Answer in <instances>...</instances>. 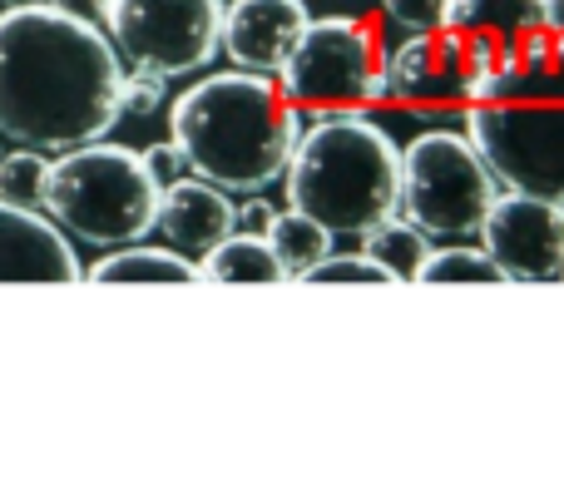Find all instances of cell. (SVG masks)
Instances as JSON below:
<instances>
[{
	"instance_id": "6da1fadb",
	"label": "cell",
	"mask_w": 564,
	"mask_h": 485,
	"mask_svg": "<svg viewBox=\"0 0 564 485\" xmlns=\"http://www.w3.org/2000/svg\"><path fill=\"white\" fill-rule=\"evenodd\" d=\"M124 119V55L105 25L59 6L0 15V134L65 154Z\"/></svg>"
},
{
	"instance_id": "7a4b0ae2",
	"label": "cell",
	"mask_w": 564,
	"mask_h": 485,
	"mask_svg": "<svg viewBox=\"0 0 564 485\" xmlns=\"http://www.w3.org/2000/svg\"><path fill=\"white\" fill-rule=\"evenodd\" d=\"M169 139L184 149L188 174L234 194H263L292 164L302 109L273 75H204L169 109Z\"/></svg>"
},
{
	"instance_id": "3957f363",
	"label": "cell",
	"mask_w": 564,
	"mask_h": 485,
	"mask_svg": "<svg viewBox=\"0 0 564 485\" xmlns=\"http://www.w3.org/2000/svg\"><path fill=\"white\" fill-rule=\"evenodd\" d=\"M466 125L500 184L564 204V30L545 25L516 45Z\"/></svg>"
},
{
	"instance_id": "277c9868",
	"label": "cell",
	"mask_w": 564,
	"mask_h": 485,
	"mask_svg": "<svg viewBox=\"0 0 564 485\" xmlns=\"http://www.w3.org/2000/svg\"><path fill=\"white\" fill-rule=\"evenodd\" d=\"M288 208L332 238H367L401 214V149L361 115L317 119L288 164Z\"/></svg>"
},
{
	"instance_id": "5b68a950",
	"label": "cell",
	"mask_w": 564,
	"mask_h": 485,
	"mask_svg": "<svg viewBox=\"0 0 564 485\" xmlns=\"http://www.w3.org/2000/svg\"><path fill=\"white\" fill-rule=\"evenodd\" d=\"M164 184L139 149L124 144H79L55 154L45 188V214L89 248H124L159 228Z\"/></svg>"
},
{
	"instance_id": "8992f818",
	"label": "cell",
	"mask_w": 564,
	"mask_h": 485,
	"mask_svg": "<svg viewBox=\"0 0 564 485\" xmlns=\"http://www.w3.org/2000/svg\"><path fill=\"white\" fill-rule=\"evenodd\" d=\"M496 198L500 179L470 134L431 129L401 149V214L426 238H480Z\"/></svg>"
},
{
	"instance_id": "52a82bcc",
	"label": "cell",
	"mask_w": 564,
	"mask_h": 485,
	"mask_svg": "<svg viewBox=\"0 0 564 485\" xmlns=\"http://www.w3.org/2000/svg\"><path fill=\"white\" fill-rule=\"evenodd\" d=\"M278 85L312 119L361 115L387 99V55L367 20L322 15L302 30L292 60L282 65Z\"/></svg>"
},
{
	"instance_id": "ba28073f",
	"label": "cell",
	"mask_w": 564,
	"mask_h": 485,
	"mask_svg": "<svg viewBox=\"0 0 564 485\" xmlns=\"http://www.w3.org/2000/svg\"><path fill=\"white\" fill-rule=\"evenodd\" d=\"M105 35L139 69L184 79L224 55V6L218 0H115Z\"/></svg>"
},
{
	"instance_id": "9c48e42d",
	"label": "cell",
	"mask_w": 564,
	"mask_h": 485,
	"mask_svg": "<svg viewBox=\"0 0 564 485\" xmlns=\"http://www.w3.org/2000/svg\"><path fill=\"white\" fill-rule=\"evenodd\" d=\"M490 75L496 65L466 30H421L387 55V99H397L411 115H451L476 105Z\"/></svg>"
},
{
	"instance_id": "30bf717a",
	"label": "cell",
	"mask_w": 564,
	"mask_h": 485,
	"mask_svg": "<svg viewBox=\"0 0 564 485\" xmlns=\"http://www.w3.org/2000/svg\"><path fill=\"white\" fill-rule=\"evenodd\" d=\"M480 242L506 272V282H560L564 278V204L540 194L496 198Z\"/></svg>"
},
{
	"instance_id": "8fae6325",
	"label": "cell",
	"mask_w": 564,
	"mask_h": 485,
	"mask_svg": "<svg viewBox=\"0 0 564 485\" xmlns=\"http://www.w3.org/2000/svg\"><path fill=\"white\" fill-rule=\"evenodd\" d=\"M312 25L302 0H238L224 10V55L248 75H282L302 30Z\"/></svg>"
},
{
	"instance_id": "7c38bea8",
	"label": "cell",
	"mask_w": 564,
	"mask_h": 485,
	"mask_svg": "<svg viewBox=\"0 0 564 485\" xmlns=\"http://www.w3.org/2000/svg\"><path fill=\"white\" fill-rule=\"evenodd\" d=\"M85 262L75 258L65 228L40 208L0 198V282H79Z\"/></svg>"
},
{
	"instance_id": "4fadbf2b",
	"label": "cell",
	"mask_w": 564,
	"mask_h": 485,
	"mask_svg": "<svg viewBox=\"0 0 564 485\" xmlns=\"http://www.w3.org/2000/svg\"><path fill=\"white\" fill-rule=\"evenodd\" d=\"M238 228V208L228 198V188L208 184L198 174H184L174 184H164V204H159V234L169 248H178L184 258H204L208 248H218Z\"/></svg>"
},
{
	"instance_id": "5bb4252c",
	"label": "cell",
	"mask_w": 564,
	"mask_h": 485,
	"mask_svg": "<svg viewBox=\"0 0 564 485\" xmlns=\"http://www.w3.org/2000/svg\"><path fill=\"white\" fill-rule=\"evenodd\" d=\"M446 25L466 30L480 50L490 55V65H506L516 55V45H525L535 30H545V0H456Z\"/></svg>"
},
{
	"instance_id": "9a60e30c",
	"label": "cell",
	"mask_w": 564,
	"mask_h": 485,
	"mask_svg": "<svg viewBox=\"0 0 564 485\" xmlns=\"http://www.w3.org/2000/svg\"><path fill=\"white\" fill-rule=\"evenodd\" d=\"M198 278H208V282H288V272H282L273 242L234 228L218 248H208L204 258H198Z\"/></svg>"
},
{
	"instance_id": "2e32d148",
	"label": "cell",
	"mask_w": 564,
	"mask_h": 485,
	"mask_svg": "<svg viewBox=\"0 0 564 485\" xmlns=\"http://www.w3.org/2000/svg\"><path fill=\"white\" fill-rule=\"evenodd\" d=\"M85 278L89 282H194L198 268H194V258H184L178 248L124 242V248H109Z\"/></svg>"
},
{
	"instance_id": "e0dca14e",
	"label": "cell",
	"mask_w": 564,
	"mask_h": 485,
	"mask_svg": "<svg viewBox=\"0 0 564 485\" xmlns=\"http://www.w3.org/2000/svg\"><path fill=\"white\" fill-rule=\"evenodd\" d=\"M361 242H367L361 252H367L371 262H381V268L391 272V282H416L431 258V238L421 234L411 218H391V224L371 228Z\"/></svg>"
},
{
	"instance_id": "ac0fdd59",
	"label": "cell",
	"mask_w": 564,
	"mask_h": 485,
	"mask_svg": "<svg viewBox=\"0 0 564 485\" xmlns=\"http://www.w3.org/2000/svg\"><path fill=\"white\" fill-rule=\"evenodd\" d=\"M268 242H273V252H278L288 278H302V272H312L322 258H332V234L317 224V218L297 214V208H288V214L273 218Z\"/></svg>"
},
{
	"instance_id": "d6986e66",
	"label": "cell",
	"mask_w": 564,
	"mask_h": 485,
	"mask_svg": "<svg viewBox=\"0 0 564 485\" xmlns=\"http://www.w3.org/2000/svg\"><path fill=\"white\" fill-rule=\"evenodd\" d=\"M50 164H55V159H45V149H30V144L10 149V154L0 159V198L20 204V208H45Z\"/></svg>"
},
{
	"instance_id": "ffe728a7",
	"label": "cell",
	"mask_w": 564,
	"mask_h": 485,
	"mask_svg": "<svg viewBox=\"0 0 564 485\" xmlns=\"http://www.w3.org/2000/svg\"><path fill=\"white\" fill-rule=\"evenodd\" d=\"M416 282H506V272L496 268V258H490L486 248H460V242H451V248H431Z\"/></svg>"
},
{
	"instance_id": "44dd1931",
	"label": "cell",
	"mask_w": 564,
	"mask_h": 485,
	"mask_svg": "<svg viewBox=\"0 0 564 485\" xmlns=\"http://www.w3.org/2000/svg\"><path fill=\"white\" fill-rule=\"evenodd\" d=\"M297 282H391V272L381 262H371L367 252H341V258L332 252L312 272H302Z\"/></svg>"
},
{
	"instance_id": "7402d4cb",
	"label": "cell",
	"mask_w": 564,
	"mask_h": 485,
	"mask_svg": "<svg viewBox=\"0 0 564 485\" xmlns=\"http://www.w3.org/2000/svg\"><path fill=\"white\" fill-rule=\"evenodd\" d=\"M164 85H169V75L129 65V69H124V119H149V115H159V109H164Z\"/></svg>"
},
{
	"instance_id": "603a6c76",
	"label": "cell",
	"mask_w": 564,
	"mask_h": 485,
	"mask_svg": "<svg viewBox=\"0 0 564 485\" xmlns=\"http://www.w3.org/2000/svg\"><path fill=\"white\" fill-rule=\"evenodd\" d=\"M381 10H387L391 25L421 35V30H441V25H446L451 10H456V0H381Z\"/></svg>"
},
{
	"instance_id": "cb8c5ba5",
	"label": "cell",
	"mask_w": 564,
	"mask_h": 485,
	"mask_svg": "<svg viewBox=\"0 0 564 485\" xmlns=\"http://www.w3.org/2000/svg\"><path fill=\"white\" fill-rule=\"evenodd\" d=\"M144 164L154 169V179L159 184H174V179H184L188 174V164H184V149L169 139V144H154V149H144Z\"/></svg>"
},
{
	"instance_id": "d4e9b609",
	"label": "cell",
	"mask_w": 564,
	"mask_h": 485,
	"mask_svg": "<svg viewBox=\"0 0 564 485\" xmlns=\"http://www.w3.org/2000/svg\"><path fill=\"white\" fill-rule=\"evenodd\" d=\"M273 218H278V208L268 204L263 194H248L243 204H238V228H243V234L268 238V228H273Z\"/></svg>"
},
{
	"instance_id": "484cf974",
	"label": "cell",
	"mask_w": 564,
	"mask_h": 485,
	"mask_svg": "<svg viewBox=\"0 0 564 485\" xmlns=\"http://www.w3.org/2000/svg\"><path fill=\"white\" fill-rule=\"evenodd\" d=\"M59 10H69V15H79V20H95V25H105V15H109V6L115 0H55Z\"/></svg>"
},
{
	"instance_id": "4316f807",
	"label": "cell",
	"mask_w": 564,
	"mask_h": 485,
	"mask_svg": "<svg viewBox=\"0 0 564 485\" xmlns=\"http://www.w3.org/2000/svg\"><path fill=\"white\" fill-rule=\"evenodd\" d=\"M545 20L555 30H564V0H545Z\"/></svg>"
},
{
	"instance_id": "83f0119b",
	"label": "cell",
	"mask_w": 564,
	"mask_h": 485,
	"mask_svg": "<svg viewBox=\"0 0 564 485\" xmlns=\"http://www.w3.org/2000/svg\"><path fill=\"white\" fill-rule=\"evenodd\" d=\"M6 10H30V6H55V0H0Z\"/></svg>"
},
{
	"instance_id": "f1b7e54d",
	"label": "cell",
	"mask_w": 564,
	"mask_h": 485,
	"mask_svg": "<svg viewBox=\"0 0 564 485\" xmlns=\"http://www.w3.org/2000/svg\"><path fill=\"white\" fill-rule=\"evenodd\" d=\"M218 6H224V10H228V6H238V0H218Z\"/></svg>"
}]
</instances>
